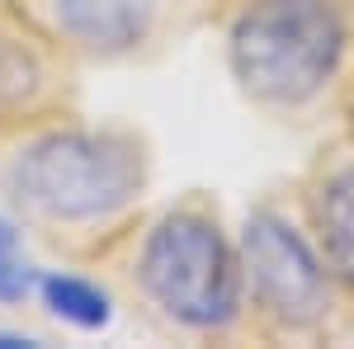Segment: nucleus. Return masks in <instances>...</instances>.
I'll return each mask as SVG.
<instances>
[{
    "label": "nucleus",
    "mask_w": 354,
    "mask_h": 349,
    "mask_svg": "<svg viewBox=\"0 0 354 349\" xmlns=\"http://www.w3.org/2000/svg\"><path fill=\"white\" fill-rule=\"evenodd\" d=\"M302 222L340 293L354 297V156L322 165L302 194Z\"/></svg>",
    "instance_id": "obj_5"
},
{
    "label": "nucleus",
    "mask_w": 354,
    "mask_h": 349,
    "mask_svg": "<svg viewBox=\"0 0 354 349\" xmlns=\"http://www.w3.org/2000/svg\"><path fill=\"white\" fill-rule=\"evenodd\" d=\"M350 43L345 0H241L227 24V66L250 104L298 113L340 81Z\"/></svg>",
    "instance_id": "obj_1"
},
{
    "label": "nucleus",
    "mask_w": 354,
    "mask_h": 349,
    "mask_svg": "<svg viewBox=\"0 0 354 349\" xmlns=\"http://www.w3.org/2000/svg\"><path fill=\"white\" fill-rule=\"evenodd\" d=\"M137 288L189 335H232L245 321V274L236 236L203 203L161 213L137 245Z\"/></svg>",
    "instance_id": "obj_2"
},
{
    "label": "nucleus",
    "mask_w": 354,
    "mask_h": 349,
    "mask_svg": "<svg viewBox=\"0 0 354 349\" xmlns=\"http://www.w3.org/2000/svg\"><path fill=\"white\" fill-rule=\"evenodd\" d=\"M33 288H38V265L24 245V232L15 217L0 213V302L15 307V302L33 297Z\"/></svg>",
    "instance_id": "obj_8"
},
{
    "label": "nucleus",
    "mask_w": 354,
    "mask_h": 349,
    "mask_svg": "<svg viewBox=\"0 0 354 349\" xmlns=\"http://www.w3.org/2000/svg\"><path fill=\"white\" fill-rule=\"evenodd\" d=\"M147 185V156L123 133L48 128L28 137L5 165V189L43 222L90 227L128 213Z\"/></svg>",
    "instance_id": "obj_3"
},
{
    "label": "nucleus",
    "mask_w": 354,
    "mask_h": 349,
    "mask_svg": "<svg viewBox=\"0 0 354 349\" xmlns=\"http://www.w3.org/2000/svg\"><path fill=\"white\" fill-rule=\"evenodd\" d=\"M245 274V317L270 335H326L340 283L330 279L307 222L274 203L250 208L236 232Z\"/></svg>",
    "instance_id": "obj_4"
},
{
    "label": "nucleus",
    "mask_w": 354,
    "mask_h": 349,
    "mask_svg": "<svg viewBox=\"0 0 354 349\" xmlns=\"http://www.w3.org/2000/svg\"><path fill=\"white\" fill-rule=\"evenodd\" d=\"M0 349H43V340L28 330H0Z\"/></svg>",
    "instance_id": "obj_9"
},
{
    "label": "nucleus",
    "mask_w": 354,
    "mask_h": 349,
    "mask_svg": "<svg viewBox=\"0 0 354 349\" xmlns=\"http://www.w3.org/2000/svg\"><path fill=\"white\" fill-rule=\"evenodd\" d=\"M38 302L48 307V317L62 326L81 330V335H100L113 326V297L104 283L71 274V269H38Z\"/></svg>",
    "instance_id": "obj_7"
},
{
    "label": "nucleus",
    "mask_w": 354,
    "mask_h": 349,
    "mask_svg": "<svg viewBox=\"0 0 354 349\" xmlns=\"http://www.w3.org/2000/svg\"><path fill=\"white\" fill-rule=\"evenodd\" d=\"M57 28L95 57H123L147 43L156 0H53Z\"/></svg>",
    "instance_id": "obj_6"
}]
</instances>
